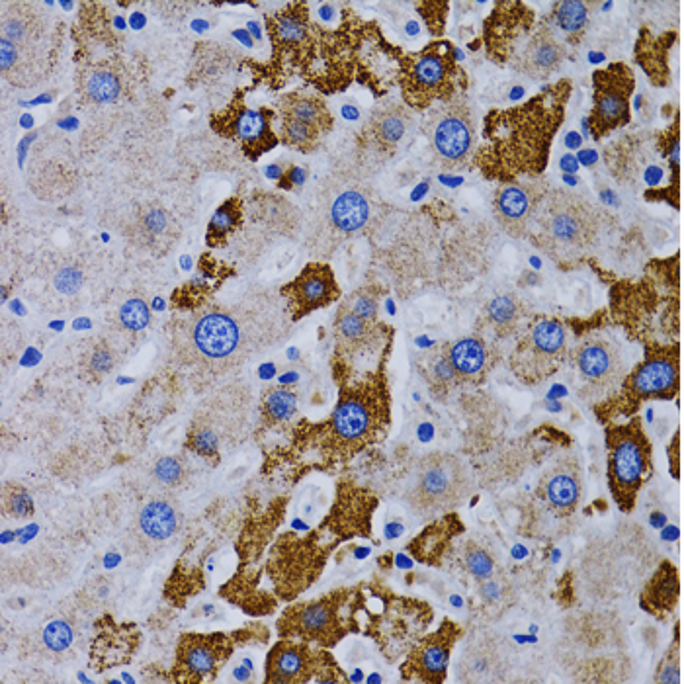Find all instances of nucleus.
<instances>
[{
	"mask_svg": "<svg viewBox=\"0 0 684 684\" xmlns=\"http://www.w3.org/2000/svg\"><path fill=\"white\" fill-rule=\"evenodd\" d=\"M569 83H557L526 104L491 112L485 122L481 167L495 178L540 174L548 167L552 139L565 116Z\"/></svg>",
	"mask_w": 684,
	"mask_h": 684,
	"instance_id": "1",
	"label": "nucleus"
},
{
	"mask_svg": "<svg viewBox=\"0 0 684 684\" xmlns=\"http://www.w3.org/2000/svg\"><path fill=\"white\" fill-rule=\"evenodd\" d=\"M456 75V61L448 43H434L407 57L401 71V90L407 106L423 110L436 100H450Z\"/></svg>",
	"mask_w": 684,
	"mask_h": 684,
	"instance_id": "6",
	"label": "nucleus"
},
{
	"mask_svg": "<svg viewBox=\"0 0 684 684\" xmlns=\"http://www.w3.org/2000/svg\"><path fill=\"white\" fill-rule=\"evenodd\" d=\"M665 579L661 577H655L653 581V593L647 591L645 599H651V606L649 610H655V608H663V610H673V604H675V599H677V593H679V585H677V575H675V569L671 567H665Z\"/></svg>",
	"mask_w": 684,
	"mask_h": 684,
	"instance_id": "37",
	"label": "nucleus"
},
{
	"mask_svg": "<svg viewBox=\"0 0 684 684\" xmlns=\"http://www.w3.org/2000/svg\"><path fill=\"white\" fill-rule=\"evenodd\" d=\"M241 217H243V210H241V202L237 198H231L225 204H221L212 217V221H210L208 243L210 245L223 243L239 227Z\"/></svg>",
	"mask_w": 684,
	"mask_h": 684,
	"instance_id": "34",
	"label": "nucleus"
},
{
	"mask_svg": "<svg viewBox=\"0 0 684 684\" xmlns=\"http://www.w3.org/2000/svg\"><path fill=\"white\" fill-rule=\"evenodd\" d=\"M298 395L286 387H268L262 395V415L268 425H282L296 417Z\"/></svg>",
	"mask_w": 684,
	"mask_h": 684,
	"instance_id": "31",
	"label": "nucleus"
},
{
	"mask_svg": "<svg viewBox=\"0 0 684 684\" xmlns=\"http://www.w3.org/2000/svg\"><path fill=\"white\" fill-rule=\"evenodd\" d=\"M581 143H583V139H581V135H579V133H575V131L567 133V137H565V145H567L569 149H577V147H581Z\"/></svg>",
	"mask_w": 684,
	"mask_h": 684,
	"instance_id": "53",
	"label": "nucleus"
},
{
	"mask_svg": "<svg viewBox=\"0 0 684 684\" xmlns=\"http://www.w3.org/2000/svg\"><path fill=\"white\" fill-rule=\"evenodd\" d=\"M223 120L225 124H219L215 129L227 137H233L251 159H258L278 143L272 131V112L268 110L231 108Z\"/></svg>",
	"mask_w": 684,
	"mask_h": 684,
	"instance_id": "16",
	"label": "nucleus"
},
{
	"mask_svg": "<svg viewBox=\"0 0 684 684\" xmlns=\"http://www.w3.org/2000/svg\"><path fill=\"white\" fill-rule=\"evenodd\" d=\"M116 366V354L108 342H98L85 356V370L92 378H102Z\"/></svg>",
	"mask_w": 684,
	"mask_h": 684,
	"instance_id": "39",
	"label": "nucleus"
},
{
	"mask_svg": "<svg viewBox=\"0 0 684 684\" xmlns=\"http://www.w3.org/2000/svg\"><path fill=\"white\" fill-rule=\"evenodd\" d=\"M430 374H432L434 382L438 385H442V387H450V385H454L458 382V376H456V372H454V368H452V364H450L446 352H444L442 356H438V360L432 362Z\"/></svg>",
	"mask_w": 684,
	"mask_h": 684,
	"instance_id": "47",
	"label": "nucleus"
},
{
	"mask_svg": "<svg viewBox=\"0 0 684 684\" xmlns=\"http://www.w3.org/2000/svg\"><path fill=\"white\" fill-rule=\"evenodd\" d=\"M155 477L165 485H176L182 479V466L176 458H161L155 464Z\"/></svg>",
	"mask_w": 684,
	"mask_h": 684,
	"instance_id": "48",
	"label": "nucleus"
},
{
	"mask_svg": "<svg viewBox=\"0 0 684 684\" xmlns=\"http://www.w3.org/2000/svg\"><path fill=\"white\" fill-rule=\"evenodd\" d=\"M83 90L90 102L108 104L114 102L122 92V81L118 73L108 67H96L83 79Z\"/></svg>",
	"mask_w": 684,
	"mask_h": 684,
	"instance_id": "32",
	"label": "nucleus"
},
{
	"mask_svg": "<svg viewBox=\"0 0 684 684\" xmlns=\"http://www.w3.org/2000/svg\"><path fill=\"white\" fill-rule=\"evenodd\" d=\"M522 313V303L511 294L497 296L487 305V321L495 327L499 337H507L513 333Z\"/></svg>",
	"mask_w": 684,
	"mask_h": 684,
	"instance_id": "33",
	"label": "nucleus"
},
{
	"mask_svg": "<svg viewBox=\"0 0 684 684\" xmlns=\"http://www.w3.org/2000/svg\"><path fill=\"white\" fill-rule=\"evenodd\" d=\"M139 526L151 540H169L178 530V511L171 501H151L139 514Z\"/></svg>",
	"mask_w": 684,
	"mask_h": 684,
	"instance_id": "27",
	"label": "nucleus"
},
{
	"mask_svg": "<svg viewBox=\"0 0 684 684\" xmlns=\"http://www.w3.org/2000/svg\"><path fill=\"white\" fill-rule=\"evenodd\" d=\"M458 638V630L454 624L444 622L442 628L419 645V649L411 655L403 673H415L417 681L423 683H442L446 679L450 653Z\"/></svg>",
	"mask_w": 684,
	"mask_h": 684,
	"instance_id": "20",
	"label": "nucleus"
},
{
	"mask_svg": "<svg viewBox=\"0 0 684 684\" xmlns=\"http://www.w3.org/2000/svg\"><path fill=\"white\" fill-rule=\"evenodd\" d=\"M335 337L339 346L346 352H364L372 348L376 339L374 323L364 321L356 313H352L344 303L335 319Z\"/></svg>",
	"mask_w": 684,
	"mask_h": 684,
	"instance_id": "25",
	"label": "nucleus"
},
{
	"mask_svg": "<svg viewBox=\"0 0 684 684\" xmlns=\"http://www.w3.org/2000/svg\"><path fill=\"white\" fill-rule=\"evenodd\" d=\"M171 227V215L167 214L163 208L159 206H153L149 210H145L141 214V219H139V231H141V237L147 239L149 243L157 241L159 237L167 235Z\"/></svg>",
	"mask_w": 684,
	"mask_h": 684,
	"instance_id": "41",
	"label": "nucleus"
},
{
	"mask_svg": "<svg viewBox=\"0 0 684 684\" xmlns=\"http://www.w3.org/2000/svg\"><path fill=\"white\" fill-rule=\"evenodd\" d=\"M432 151L444 169H458L470 161L475 147V122L466 102H450L432 124Z\"/></svg>",
	"mask_w": 684,
	"mask_h": 684,
	"instance_id": "10",
	"label": "nucleus"
},
{
	"mask_svg": "<svg viewBox=\"0 0 684 684\" xmlns=\"http://www.w3.org/2000/svg\"><path fill=\"white\" fill-rule=\"evenodd\" d=\"M337 599H319L284 612L278 630L284 638L335 643L341 636Z\"/></svg>",
	"mask_w": 684,
	"mask_h": 684,
	"instance_id": "13",
	"label": "nucleus"
},
{
	"mask_svg": "<svg viewBox=\"0 0 684 684\" xmlns=\"http://www.w3.org/2000/svg\"><path fill=\"white\" fill-rule=\"evenodd\" d=\"M282 116L315 126L323 133L333 128V114L327 108V104L317 96H309L301 92H294L282 98Z\"/></svg>",
	"mask_w": 684,
	"mask_h": 684,
	"instance_id": "26",
	"label": "nucleus"
},
{
	"mask_svg": "<svg viewBox=\"0 0 684 684\" xmlns=\"http://www.w3.org/2000/svg\"><path fill=\"white\" fill-rule=\"evenodd\" d=\"M120 321L129 331H143L151 321V311L145 301L133 298L122 305Z\"/></svg>",
	"mask_w": 684,
	"mask_h": 684,
	"instance_id": "43",
	"label": "nucleus"
},
{
	"mask_svg": "<svg viewBox=\"0 0 684 684\" xmlns=\"http://www.w3.org/2000/svg\"><path fill=\"white\" fill-rule=\"evenodd\" d=\"M411 124L413 116L405 104L385 102L376 108V112H372L368 131L376 143V149L385 155H391L411 128Z\"/></svg>",
	"mask_w": 684,
	"mask_h": 684,
	"instance_id": "22",
	"label": "nucleus"
},
{
	"mask_svg": "<svg viewBox=\"0 0 684 684\" xmlns=\"http://www.w3.org/2000/svg\"><path fill=\"white\" fill-rule=\"evenodd\" d=\"M464 563H466V569L479 581H485V579L493 577L495 571H497L495 557L491 556V552L485 546L475 544V542H470L466 546Z\"/></svg>",
	"mask_w": 684,
	"mask_h": 684,
	"instance_id": "38",
	"label": "nucleus"
},
{
	"mask_svg": "<svg viewBox=\"0 0 684 684\" xmlns=\"http://www.w3.org/2000/svg\"><path fill=\"white\" fill-rule=\"evenodd\" d=\"M344 305L356 313L358 317H362L368 323H376L378 317V307H380V296L378 290L374 288H362L358 292H354L348 300L344 301Z\"/></svg>",
	"mask_w": 684,
	"mask_h": 684,
	"instance_id": "42",
	"label": "nucleus"
},
{
	"mask_svg": "<svg viewBox=\"0 0 684 684\" xmlns=\"http://www.w3.org/2000/svg\"><path fill=\"white\" fill-rule=\"evenodd\" d=\"M565 59V47L548 24L540 26L538 32L524 45V49L514 57L516 71L532 77L546 79L556 73Z\"/></svg>",
	"mask_w": 684,
	"mask_h": 684,
	"instance_id": "21",
	"label": "nucleus"
},
{
	"mask_svg": "<svg viewBox=\"0 0 684 684\" xmlns=\"http://www.w3.org/2000/svg\"><path fill=\"white\" fill-rule=\"evenodd\" d=\"M317 667V657L305 643L286 638L276 643L266 657V683H309L313 681Z\"/></svg>",
	"mask_w": 684,
	"mask_h": 684,
	"instance_id": "18",
	"label": "nucleus"
},
{
	"mask_svg": "<svg viewBox=\"0 0 684 684\" xmlns=\"http://www.w3.org/2000/svg\"><path fill=\"white\" fill-rule=\"evenodd\" d=\"M233 653V643L223 634H190L178 643L174 671L182 675V681L200 683L214 677Z\"/></svg>",
	"mask_w": 684,
	"mask_h": 684,
	"instance_id": "15",
	"label": "nucleus"
},
{
	"mask_svg": "<svg viewBox=\"0 0 684 684\" xmlns=\"http://www.w3.org/2000/svg\"><path fill=\"white\" fill-rule=\"evenodd\" d=\"M4 513L14 518H26L30 514H34V499L30 495L28 489H24L22 485H6L4 487Z\"/></svg>",
	"mask_w": 684,
	"mask_h": 684,
	"instance_id": "40",
	"label": "nucleus"
},
{
	"mask_svg": "<svg viewBox=\"0 0 684 684\" xmlns=\"http://www.w3.org/2000/svg\"><path fill=\"white\" fill-rule=\"evenodd\" d=\"M401 530H403L401 524H389L387 526V538H397L401 534Z\"/></svg>",
	"mask_w": 684,
	"mask_h": 684,
	"instance_id": "55",
	"label": "nucleus"
},
{
	"mask_svg": "<svg viewBox=\"0 0 684 684\" xmlns=\"http://www.w3.org/2000/svg\"><path fill=\"white\" fill-rule=\"evenodd\" d=\"M606 448L612 497L620 511L630 513L653 470L651 442L642 421L636 417L624 425L606 428Z\"/></svg>",
	"mask_w": 684,
	"mask_h": 684,
	"instance_id": "3",
	"label": "nucleus"
},
{
	"mask_svg": "<svg viewBox=\"0 0 684 684\" xmlns=\"http://www.w3.org/2000/svg\"><path fill=\"white\" fill-rule=\"evenodd\" d=\"M331 217L337 229H341L344 233H356L366 225L370 217L368 200L360 192H354V190L344 192L333 204Z\"/></svg>",
	"mask_w": 684,
	"mask_h": 684,
	"instance_id": "30",
	"label": "nucleus"
},
{
	"mask_svg": "<svg viewBox=\"0 0 684 684\" xmlns=\"http://www.w3.org/2000/svg\"><path fill=\"white\" fill-rule=\"evenodd\" d=\"M0 30L2 40L30 47L42 36V18L30 4H8L2 12Z\"/></svg>",
	"mask_w": 684,
	"mask_h": 684,
	"instance_id": "23",
	"label": "nucleus"
},
{
	"mask_svg": "<svg viewBox=\"0 0 684 684\" xmlns=\"http://www.w3.org/2000/svg\"><path fill=\"white\" fill-rule=\"evenodd\" d=\"M446 356L460 380H475L477 376H481L487 368V360H489V350L487 344L477 339V337H468V339H460L454 342L452 346L446 348Z\"/></svg>",
	"mask_w": 684,
	"mask_h": 684,
	"instance_id": "24",
	"label": "nucleus"
},
{
	"mask_svg": "<svg viewBox=\"0 0 684 684\" xmlns=\"http://www.w3.org/2000/svg\"><path fill=\"white\" fill-rule=\"evenodd\" d=\"M305 180H307V172H305V169H301V167H292L284 178H280V184H282L284 188H292V186H303Z\"/></svg>",
	"mask_w": 684,
	"mask_h": 684,
	"instance_id": "50",
	"label": "nucleus"
},
{
	"mask_svg": "<svg viewBox=\"0 0 684 684\" xmlns=\"http://www.w3.org/2000/svg\"><path fill=\"white\" fill-rule=\"evenodd\" d=\"M540 204V192L530 184H505L495 192L493 210L499 225L511 237H524L530 219L536 215Z\"/></svg>",
	"mask_w": 684,
	"mask_h": 684,
	"instance_id": "19",
	"label": "nucleus"
},
{
	"mask_svg": "<svg viewBox=\"0 0 684 684\" xmlns=\"http://www.w3.org/2000/svg\"><path fill=\"white\" fill-rule=\"evenodd\" d=\"M559 167H561V171L577 172V159H575L573 155H565V157L559 161Z\"/></svg>",
	"mask_w": 684,
	"mask_h": 684,
	"instance_id": "52",
	"label": "nucleus"
},
{
	"mask_svg": "<svg viewBox=\"0 0 684 684\" xmlns=\"http://www.w3.org/2000/svg\"><path fill=\"white\" fill-rule=\"evenodd\" d=\"M270 36L276 45L292 47L305 38L307 34V12L305 6L296 4L288 6L284 12H278L270 18Z\"/></svg>",
	"mask_w": 684,
	"mask_h": 684,
	"instance_id": "29",
	"label": "nucleus"
},
{
	"mask_svg": "<svg viewBox=\"0 0 684 684\" xmlns=\"http://www.w3.org/2000/svg\"><path fill=\"white\" fill-rule=\"evenodd\" d=\"M581 159H583L587 165H591V163L597 161V153H595V151H583V153H581Z\"/></svg>",
	"mask_w": 684,
	"mask_h": 684,
	"instance_id": "56",
	"label": "nucleus"
},
{
	"mask_svg": "<svg viewBox=\"0 0 684 684\" xmlns=\"http://www.w3.org/2000/svg\"><path fill=\"white\" fill-rule=\"evenodd\" d=\"M538 225V243L559 264L577 262L599 233L597 212L585 200L561 190L544 200Z\"/></svg>",
	"mask_w": 684,
	"mask_h": 684,
	"instance_id": "2",
	"label": "nucleus"
},
{
	"mask_svg": "<svg viewBox=\"0 0 684 684\" xmlns=\"http://www.w3.org/2000/svg\"><path fill=\"white\" fill-rule=\"evenodd\" d=\"M538 495L559 516H569L573 513L583 495V475L579 468V460H557L556 464L544 473L538 487Z\"/></svg>",
	"mask_w": 684,
	"mask_h": 684,
	"instance_id": "17",
	"label": "nucleus"
},
{
	"mask_svg": "<svg viewBox=\"0 0 684 684\" xmlns=\"http://www.w3.org/2000/svg\"><path fill=\"white\" fill-rule=\"evenodd\" d=\"M219 446L217 434L210 427L194 428L188 438V448L200 456H214Z\"/></svg>",
	"mask_w": 684,
	"mask_h": 684,
	"instance_id": "45",
	"label": "nucleus"
},
{
	"mask_svg": "<svg viewBox=\"0 0 684 684\" xmlns=\"http://www.w3.org/2000/svg\"><path fill=\"white\" fill-rule=\"evenodd\" d=\"M589 2L581 0H569V2H559L554 10L557 28L563 30L567 36L581 34L583 28L587 26L589 20Z\"/></svg>",
	"mask_w": 684,
	"mask_h": 684,
	"instance_id": "35",
	"label": "nucleus"
},
{
	"mask_svg": "<svg viewBox=\"0 0 684 684\" xmlns=\"http://www.w3.org/2000/svg\"><path fill=\"white\" fill-rule=\"evenodd\" d=\"M319 14H321L323 20H333V16H335V6H333V4H323V6L319 8Z\"/></svg>",
	"mask_w": 684,
	"mask_h": 684,
	"instance_id": "54",
	"label": "nucleus"
},
{
	"mask_svg": "<svg viewBox=\"0 0 684 684\" xmlns=\"http://www.w3.org/2000/svg\"><path fill=\"white\" fill-rule=\"evenodd\" d=\"M626 397L634 403L645 399H671L679 389V354L673 348H657L624 380Z\"/></svg>",
	"mask_w": 684,
	"mask_h": 684,
	"instance_id": "12",
	"label": "nucleus"
},
{
	"mask_svg": "<svg viewBox=\"0 0 684 684\" xmlns=\"http://www.w3.org/2000/svg\"><path fill=\"white\" fill-rule=\"evenodd\" d=\"M575 364L581 378L595 391H612L624 380L626 364L620 346L604 335H591L579 344Z\"/></svg>",
	"mask_w": 684,
	"mask_h": 684,
	"instance_id": "14",
	"label": "nucleus"
},
{
	"mask_svg": "<svg viewBox=\"0 0 684 684\" xmlns=\"http://www.w3.org/2000/svg\"><path fill=\"white\" fill-rule=\"evenodd\" d=\"M470 491V473L464 462L458 456L434 452L417 464L405 501L415 513L432 516L460 507Z\"/></svg>",
	"mask_w": 684,
	"mask_h": 684,
	"instance_id": "4",
	"label": "nucleus"
},
{
	"mask_svg": "<svg viewBox=\"0 0 684 684\" xmlns=\"http://www.w3.org/2000/svg\"><path fill=\"white\" fill-rule=\"evenodd\" d=\"M509 595V585L507 581L503 579H497L495 575L485 579L483 585H481V599L485 602H491V604H497L501 600L505 599Z\"/></svg>",
	"mask_w": 684,
	"mask_h": 684,
	"instance_id": "49",
	"label": "nucleus"
},
{
	"mask_svg": "<svg viewBox=\"0 0 684 684\" xmlns=\"http://www.w3.org/2000/svg\"><path fill=\"white\" fill-rule=\"evenodd\" d=\"M81 286H83V274L77 268H63L55 276V288L65 296L77 294L81 290Z\"/></svg>",
	"mask_w": 684,
	"mask_h": 684,
	"instance_id": "46",
	"label": "nucleus"
},
{
	"mask_svg": "<svg viewBox=\"0 0 684 684\" xmlns=\"http://www.w3.org/2000/svg\"><path fill=\"white\" fill-rule=\"evenodd\" d=\"M634 86V73L624 63H612L593 75V112L589 128L595 139H602L630 122Z\"/></svg>",
	"mask_w": 684,
	"mask_h": 684,
	"instance_id": "9",
	"label": "nucleus"
},
{
	"mask_svg": "<svg viewBox=\"0 0 684 684\" xmlns=\"http://www.w3.org/2000/svg\"><path fill=\"white\" fill-rule=\"evenodd\" d=\"M43 642L51 651H65L73 642V630L67 622H51L43 632Z\"/></svg>",
	"mask_w": 684,
	"mask_h": 684,
	"instance_id": "44",
	"label": "nucleus"
},
{
	"mask_svg": "<svg viewBox=\"0 0 684 684\" xmlns=\"http://www.w3.org/2000/svg\"><path fill=\"white\" fill-rule=\"evenodd\" d=\"M280 296L286 301L292 321H300L305 315L331 305L339 300L341 290L333 270L327 264H307L296 280L282 286Z\"/></svg>",
	"mask_w": 684,
	"mask_h": 684,
	"instance_id": "11",
	"label": "nucleus"
},
{
	"mask_svg": "<svg viewBox=\"0 0 684 684\" xmlns=\"http://www.w3.org/2000/svg\"><path fill=\"white\" fill-rule=\"evenodd\" d=\"M565 356V327L556 319H538L518 342L511 358V368L524 384H538L556 374Z\"/></svg>",
	"mask_w": 684,
	"mask_h": 684,
	"instance_id": "8",
	"label": "nucleus"
},
{
	"mask_svg": "<svg viewBox=\"0 0 684 684\" xmlns=\"http://www.w3.org/2000/svg\"><path fill=\"white\" fill-rule=\"evenodd\" d=\"M257 327H251L239 315L223 309H214L198 317L190 327V344L194 352L217 370L231 368L241 362L249 346L257 344Z\"/></svg>",
	"mask_w": 684,
	"mask_h": 684,
	"instance_id": "5",
	"label": "nucleus"
},
{
	"mask_svg": "<svg viewBox=\"0 0 684 684\" xmlns=\"http://www.w3.org/2000/svg\"><path fill=\"white\" fill-rule=\"evenodd\" d=\"M657 681L659 683H679V663L675 661L673 665H667V669L661 671Z\"/></svg>",
	"mask_w": 684,
	"mask_h": 684,
	"instance_id": "51",
	"label": "nucleus"
},
{
	"mask_svg": "<svg viewBox=\"0 0 684 684\" xmlns=\"http://www.w3.org/2000/svg\"><path fill=\"white\" fill-rule=\"evenodd\" d=\"M497 659H499V653L493 643H473L470 649L464 651L460 659V665H458L460 679L470 681V683L485 681L491 673H495Z\"/></svg>",
	"mask_w": 684,
	"mask_h": 684,
	"instance_id": "28",
	"label": "nucleus"
},
{
	"mask_svg": "<svg viewBox=\"0 0 684 684\" xmlns=\"http://www.w3.org/2000/svg\"><path fill=\"white\" fill-rule=\"evenodd\" d=\"M321 133L323 131L315 126L282 116V141L294 149H300L303 153H309L319 145Z\"/></svg>",
	"mask_w": 684,
	"mask_h": 684,
	"instance_id": "36",
	"label": "nucleus"
},
{
	"mask_svg": "<svg viewBox=\"0 0 684 684\" xmlns=\"http://www.w3.org/2000/svg\"><path fill=\"white\" fill-rule=\"evenodd\" d=\"M385 419L387 405L382 397V389L374 384L356 385L342 389L339 405L331 417L329 432L342 446L360 448L374 438Z\"/></svg>",
	"mask_w": 684,
	"mask_h": 684,
	"instance_id": "7",
	"label": "nucleus"
}]
</instances>
